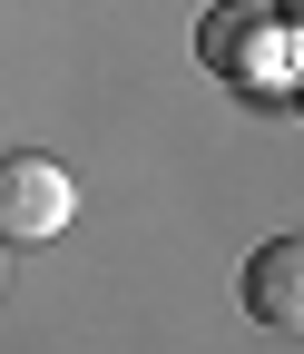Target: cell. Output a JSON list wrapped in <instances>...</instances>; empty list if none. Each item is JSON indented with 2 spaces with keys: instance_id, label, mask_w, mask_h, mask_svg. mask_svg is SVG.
I'll return each instance as SVG.
<instances>
[{
  "instance_id": "obj_2",
  "label": "cell",
  "mask_w": 304,
  "mask_h": 354,
  "mask_svg": "<svg viewBox=\"0 0 304 354\" xmlns=\"http://www.w3.org/2000/svg\"><path fill=\"white\" fill-rule=\"evenodd\" d=\"M245 315L275 325V335L304 315V246H294V236H265V246L245 256Z\"/></svg>"
},
{
  "instance_id": "obj_1",
  "label": "cell",
  "mask_w": 304,
  "mask_h": 354,
  "mask_svg": "<svg viewBox=\"0 0 304 354\" xmlns=\"http://www.w3.org/2000/svg\"><path fill=\"white\" fill-rule=\"evenodd\" d=\"M69 216H79V177L59 158H39V148H10V158H0V236H10V246L59 236Z\"/></svg>"
},
{
  "instance_id": "obj_3",
  "label": "cell",
  "mask_w": 304,
  "mask_h": 354,
  "mask_svg": "<svg viewBox=\"0 0 304 354\" xmlns=\"http://www.w3.org/2000/svg\"><path fill=\"white\" fill-rule=\"evenodd\" d=\"M236 50H255V10H245V0L206 10V69H216V79H236Z\"/></svg>"
}]
</instances>
